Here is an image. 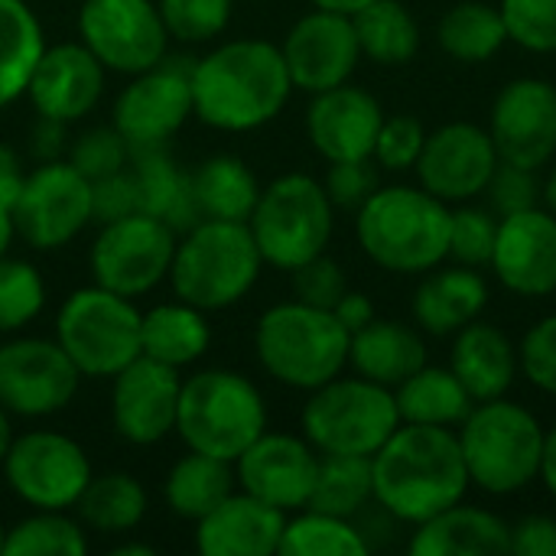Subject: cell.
<instances>
[{
  "instance_id": "44",
  "label": "cell",
  "mask_w": 556,
  "mask_h": 556,
  "mask_svg": "<svg viewBox=\"0 0 556 556\" xmlns=\"http://www.w3.org/2000/svg\"><path fill=\"white\" fill-rule=\"evenodd\" d=\"M498 215L485 205H453V222H450V261L466 264V267H489L495 238H498Z\"/></svg>"
},
{
  "instance_id": "31",
  "label": "cell",
  "mask_w": 556,
  "mask_h": 556,
  "mask_svg": "<svg viewBox=\"0 0 556 556\" xmlns=\"http://www.w3.org/2000/svg\"><path fill=\"white\" fill-rule=\"evenodd\" d=\"M212 345V326L208 313L173 300L160 303L147 313H140V355L169 365L176 371L195 365Z\"/></svg>"
},
{
  "instance_id": "39",
  "label": "cell",
  "mask_w": 556,
  "mask_h": 556,
  "mask_svg": "<svg viewBox=\"0 0 556 556\" xmlns=\"http://www.w3.org/2000/svg\"><path fill=\"white\" fill-rule=\"evenodd\" d=\"M371 551L365 531L352 518L300 508L287 515L280 538V556H365Z\"/></svg>"
},
{
  "instance_id": "49",
  "label": "cell",
  "mask_w": 556,
  "mask_h": 556,
  "mask_svg": "<svg viewBox=\"0 0 556 556\" xmlns=\"http://www.w3.org/2000/svg\"><path fill=\"white\" fill-rule=\"evenodd\" d=\"M485 195H489V208L498 218L515 215V212H528V208L541 205L544 176H541V169H525V166H515V163H498Z\"/></svg>"
},
{
  "instance_id": "1",
  "label": "cell",
  "mask_w": 556,
  "mask_h": 556,
  "mask_svg": "<svg viewBox=\"0 0 556 556\" xmlns=\"http://www.w3.org/2000/svg\"><path fill=\"white\" fill-rule=\"evenodd\" d=\"M192 117L225 134L270 124L290 101L293 78L270 39L244 36L208 49L192 62Z\"/></svg>"
},
{
  "instance_id": "56",
  "label": "cell",
  "mask_w": 556,
  "mask_h": 556,
  "mask_svg": "<svg viewBox=\"0 0 556 556\" xmlns=\"http://www.w3.org/2000/svg\"><path fill=\"white\" fill-rule=\"evenodd\" d=\"M26 179V169H23V160L20 153L10 147V143H0V202L10 208L13 199L20 195V186Z\"/></svg>"
},
{
  "instance_id": "37",
  "label": "cell",
  "mask_w": 556,
  "mask_h": 556,
  "mask_svg": "<svg viewBox=\"0 0 556 556\" xmlns=\"http://www.w3.org/2000/svg\"><path fill=\"white\" fill-rule=\"evenodd\" d=\"M42 49L46 36L33 7L26 0H0V108L26 94Z\"/></svg>"
},
{
  "instance_id": "5",
  "label": "cell",
  "mask_w": 556,
  "mask_h": 556,
  "mask_svg": "<svg viewBox=\"0 0 556 556\" xmlns=\"http://www.w3.org/2000/svg\"><path fill=\"white\" fill-rule=\"evenodd\" d=\"M349 329L332 309L300 300L274 303L261 313L254 329V352L261 368L283 388L316 391L349 368Z\"/></svg>"
},
{
  "instance_id": "17",
  "label": "cell",
  "mask_w": 556,
  "mask_h": 556,
  "mask_svg": "<svg viewBox=\"0 0 556 556\" xmlns=\"http://www.w3.org/2000/svg\"><path fill=\"white\" fill-rule=\"evenodd\" d=\"M502 156L489 127L476 121H450L437 130H427L424 153L414 166L417 186L446 205L476 202L485 195Z\"/></svg>"
},
{
  "instance_id": "28",
  "label": "cell",
  "mask_w": 556,
  "mask_h": 556,
  "mask_svg": "<svg viewBox=\"0 0 556 556\" xmlns=\"http://www.w3.org/2000/svg\"><path fill=\"white\" fill-rule=\"evenodd\" d=\"M407 551L414 556H505L511 554V525L482 505L456 502L414 528Z\"/></svg>"
},
{
  "instance_id": "6",
  "label": "cell",
  "mask_w": 556,
  "mask_h": 556,
  "mask_svg": "<svg viewBox=\"0 0 556 556\" xmlns=\"http://www.w3.org/2000/svg\"><path fill=\"white\" fill-rule=\"evenodd\" d=\"M264 257L248 222L202 218L176 241L169 283L176 300L205 313L241 303L261 280Z\"/></svg>"
},
{
  "instance_id": "7",
  "label": "cell",
  "mask_w": 556,
  "mask_h": 556,
  "mask_svg": "<svg viewBox=\"0 0 556 556\" xmlns=\"http://www.w3.org/2000/svg\"><path fill=\"white\" fill-rule=\"evenodd\" d=\"M267 430L261 388L231 368H202L182 378L176 437L186 450L235 463Z\"/></svg>"
},
{
  "instance_id": "32",
  "label": "cell",
  "mask_w": 556,
  "mask_h": 556,
  "mask_svg": "<svg viewBox=\"0 0 556 556\" xmlns=\"http://www.w3.org/2000/svg\"><path fill=\"white\" fill-rule=\"evenodd\" d=\"M189 189L199 215L222 218V222H248L261 195V182L254 169L235 153H218L202 160L189 173Z\"/></svg>"
},
{
  "instance_id": "21",
  "label": "cell",
  "mask_w": 556,
  "mask_h": 556,
  "mask_svg": "<svg viewBox=\"0 0 556 556\" xmlns=\"http://www.w3.org/2000/svg\"><path fill=\"white\" fill-rule=\"evenodd\" d=\"M319 472V453L300 433H270L264 430L238 459L235 479L238 489L293 515L309 505Z\"/></svg>"
},
{
  "instance_id": "15",
  "label": "cell",
  "mask_w": 556,
  "mask_h": 556,
  "mask_svg": "<svg viewBox=\"0 0 556 556\" xmlns=\"http://www.w3.org/2000/svg\"><path fill=\"white\" fill-rule=\"evenodd\" d=\"M192 62L179 65V59H163L147 72L130 75L127 88L114 98L111 124L134 150L166 147L186 121L192 117Z\"/></svg>"
},
{
  "instance_id": "38",
  "label": "cell",
  "mask_w": 556,
  "mask_h": 556,
  "mask_svg": "<svg viewBox=\"0 0 556 556\" xmlns=\"http://www.w3.org/2000/svg\"><path fill=\"white\" fill-rule=\"evenodd\" d=\"M147 489L130 472H104L91 476L81 498L75 502V515L85 528L98 534H130L147 515Z\"/></svg>"
},
{
  "instance_id": "48",
  "label": "cell",
  "mask_w": 556,
  "mask_h": 556,
  "mask_svg": "<svg viewBox=\"0 0 556 556\" xmlns=\"http://www.w3.org/2000/svg\"><path fill=\"white\" fill-rule=\"evenodd\" d=\"M521 375L541 394L556 397V313L538 319L518 342Z\"/></svg>"
},
{
  "instance_id": "45",
  "label": "cell",
  "mask_w": 556,
  "mask_h": 556,
  "mask_svg": "<svg viewBox=\"0 0 556 556\" xmlns=\"http://www.w3.org/2000/svg\"><path fill=\"white\" fill-rule=\"evenodd\" d=\"M508 42L534 55L556 52V0H502Z\"/></svg>"
},
{
  "instance_id": "60",
  "label": "cell",
  "mask_w": 556,
  "mask_h": 556,
  "mask_svg": "<svg viewBox=\"0 0 556 556\" xmlns=\"http://www.w3.org/2000/svg\"><path fill=\"white\" fill-rule=\"evenodd\" d=\"M541 205L551 208L556 215V160L547 166V176H544V195H541Z\"/></svg>"
},
{
  "instance_id": "46",
  "label": "cell",
  "mask_w": 556,
  "mask_h": 556,
  "mask_svg": "<svg viewBox=\"0 0 556 556\" xmlns=\"http://www.w3.org/2000/svg\"><path fill=\"white\" fill-rule=\"evenodd\" d=\"M88 182L94 179H104V176H114L121 169H127L130 163V147L127 140L117 134L114 124L108 127H91L85 134H78L72 143H68V156H65Z\"/></svg>"
},
{
  "instance_id": "57",
  "label": "cell",
  "mask_w": 556,
  "mask_h": 556,
  "mask_svg": "<svg viewBox=\"0 0 556 556\" xmlns=\"http://www.w3.org/2000/svg\"><path fill=\"white\" fill-rule=\"evenodd\" d=\"M541 482L556 502V424L547 427V443H544V463H541Z\"/></svg>"
},
{
  "instance_id": "33",
  "label": "cell",
  "mask_w": 556,
  "mask_h": 556,
  "mask_svg": "<svg viewBox=\"0 0 556 556\" xmlns=\"http://www.w3.org/2000/svg\"><path fill=\"white\" fill-rule=\"evenodd\" d=\"M394 401H397L401 424L450 427V430H456L466 420V414L476 407V401L453 375V368L430 365V362L394 388Z\"/></svg>"
},
{
  "instance_id": "24",
  "label": "cell",
  "mask_w": 556,
  "mask_h": 556,
  "mask_svg": "<svg viewBox=\"0 0 556 556\" xmlns=\"http://www.w3.org/2000/svg\"><path fill=\"white\" fill-rule=\"evenodd\" d=\"M381 124L384 108L368 88L345 81L309 94L306 137L326 163L371 156Z\"/></svg>"
},
{
  "instance_id": "22",
  "label": "cell",
  "mask_w": 556,
  "mask_h": 556,
  "mask_svg": "<svg viewBox=\"0 0 556 556\" xmlns=\"http://www.w3.org/2000/svg\"><path fill=\"white\" fill-rule=\"evenodd\" d=\"M495 280L521 296L544 300L556 293V215L544 205L505 215L498 222L495 251L489 261Z\"/></svg>"
},
{
  "instance_id": "2",
  "label": "cell",
  "mask_w": 556,
  "mask_h": 556,
  "mask_svg": "<svg viewBox=\"0 0 556 556\" xmlns=\"http://www.w3.org/2000/svg\"><path fill=\"white\" fill-rule=\"evenodd\" d=\"M375 505L397 525H424L469 495L459 437L450 427L401 424L371 456Z\"/></svg>"
},
{
  "instance_id": "8",
  "label": "cell",
  "mask_w": 556,
  "mask_h": 556,
  "mask_svg": "<svg viewBox=\"0 0 556 556\" xmlns=\"http://www.w3.org/2000/svg\"><path fill=\"white\" fill-rule=\"evenodd\" d=\"M248 228L264 264L290 274L329 251L336 231V205L323 179L309 173H283L261 186Z\"/></svg>"
},
{
  "instance_id": "40",
  "label": "cell",
  "mask_w": 556,
  "mask_h": 556,
  "mask_svg": "<svg viewBox=\"0 0 556 556\" xmlns=\"http://www.w3.org/2000/svg\"><path fill=\"white\" fill-rule=\"evenodd\" d=\"M368 505H375V482H371V459L368 456H319L316 485L306 508L358 518Z\"/></svg>"
},
{
  "instance_id": "13",
  "label": "cell",
  "mask_w": 556,
  "mask_h": 556,
  "mask_svg": "<svg viewBox=\"0 0 556 556\" xmlns=\"http://www.w3.org/2000/svg\"><path fill=\"white\" fill-rule=\"evenodd\" d=\"M16 238L36 251H59L91 225V182L62 156L33 166L10 205Z\"/></svg>"
},
{
  "instance_id": "61",
  "label": "cell",
  "mask_w": 556,
  "mask_h": 556,
  "mask_svg": "<svg viewBox=\"0 0 556 556\" xmlns=\"http://www.w3.org/2000/svg\"><path fill=\"white\" fill-rule=\"evenodd\" d=\"M13 443V427H10V414L0 407V469H3V459H7V450Z\"/></svg>"
},
{
  "instance_id": "9",
  "label": "cell",
  "mask_w": 556,
  "mask_h": 556,
  "mask_svg": "<svg viewBox=\"0 0 556 556\" xmlns=\"http://www.w3.org/2000/svg\"><path fill=\"white\" fill-rule=\"evenodd\" d=\"M401 427L394 391L362 375H339L309 391L300 430L319 456H375Z\"/></svg>"
},
{
  "instance_id": "30",
  "label": "cell",
  "mask_w": 556,
  "mask_h": 556,
  "mask_svg": "<svg viewBox=\"0 0 556 556\" xmlns=\"http://www.w3.org/2000/svg\"><path fill=\"white\" fill-rule=\"evenodd\" d=\"M127 176L134 186L137 212L163 218L166 225H173L176 235L189 231L192 225L202 222V215L192 202L189 173L163 147L134 150L130 163H127Z\"/></svg>"
},
{
  "instance_id": "19",
  "label": "cell",
  "mask_w": 556,
  "mask_h": 556,
  "mask_svg": "<svg viewBox=\"0 0 556 556\" xmlns=\"http://www.w3.org/2000/svg\"><path fill=\"white\" fill-rule=\"evenodd\" d=\"M280 52L293 78V88L306 94L352 81L362 62V46H358L352 16L336 13V10H319V7L303 13L287 29Z\"/></svg>"
},
{
  "instance_id": "53",
  "label": "cell",
  "mask_w": 556,
  "mask_h": 556,
  "mask_svg": "<svg viewBox=\"0 0 556 556\" xmlns=\"http://www.w3.org/2000/svg\"><path fill=\"white\" fill-rule=\"evenodd\" d=\"M511 554L515 556H556V518L528 515L511 525Z\"/></svg>"
},
{
  "instance_id": "23",
  "label": "cell",
  "mask_w": 556,
  "mask_h": 556,
  "mask_svg": "<svg viewBox=\"0 0 556 556\" xmlns=\"http://www.w3.org/2000/svg\"><path fill=\"white\" fill-rule=\"evenodd\" d=\"M104 78L108 68L91 55L81 39L55 42L42 49L29 75L26 94L39 117L75 124L98 108L104 94Z\"/></svg>"
},
{
  "instance_id": "47",
  "label": "cell",
  "mask_w": 556,
  "mask_h": 556,
  "mask_svg": "<svg viewBox=\"0 0 556 556\" xmlns=\"http://www.w3.org/2000/svg\"><path fill=\"white\" fill-rule=\"evenodd\" d=\"M424 143L427 127L417 114H384L371 160L381 166V173H407L417 166Z\"/></svg>"
},
{
  "instance_id": "50",
  "label": "cell",
  "mask_w": 556,
  "mask_h": 556,
  "mask_svg": "<svg viewBox=\"0 0 556 556\" xmlns=\"http://www.w3.org/2000/svg\"><path fill=\"white\" fill-rule=\"evenodd\" d=\"M336 212L345 208V212H358L381 186V166L365 156V160H339V163H329V173L323 179Z\"/></svg>"
},
{
  "instance_id": "36",
  "label": "cell",
  "mask_w": 556,
  "mask_h": 556,
  "mask_svg": "<svg viewBox=\"0 0 556 556\" xmlns=\"http://www.w3.org/2000/svg\"><path fill=\"white\" fill-rule=\"evenodd\" d=\"M437 42L450 59L463 65H479V62L495 59L508 46V29L495 3L463 0V3H453L440 16Z\"/></svg>"
},
{
  "instance_id": "59",
  "label": "cell",
  "mask_w": 556,
  "mask_h": 556,
  "mask_svg": "<svg viewBox=\"0 0 556 556\" xmlns=\"http://www.w3.org/2000/svg\"><path fill=\"white\" fill-rule=\"evenodd\" d=\"M313 7H319V10H336V13H358L365 3H371V0H309Z\"/></svg>"
},
{
  "instance_id": "16",
  "label": "cell",
  "mask_w": 556,
  "mask_h": 556,
  "mask_svg": "<svg viewBox=\"0 0 556 556\" xmlns=\"http://www.w3.org/2000/svg\"><path fill=\"white\" fill-rule=\"evenodd\" d=\"M81 371L55 339H13L0 345V407L10 417L42 420L78 394Z\"/></svg>"
},
{
  "instance_id": "29",
  "label": "cell",
  "mask_w": 556,
  "mask_h": 556,
  "mask_svg": "<svg viewBox=\"0 0 556 556\" xmlns=\"http://www.w3.org/2000/svg\"><path fill=\"white\" fill-rule=\"evenodd\" d=\"M427 362H430V355H427L424 332L401 319L375 316L365 329L352 332L349 368L368 381L391 388V391L401 381H407L417 368H424Z\"/></svg>"
},
{
  "instance_id": "43",
  "label": "cell",
  "mask_w": 556,
  "mask_h": 556,
  "mask_svg": "<svg viewBox=\"0 0 556 556\" xmlns=\"http://www.w3.org/2000/svg\"><path fill=\"white\" fill-rule=\"evenodd\" d=\"M156 7L169 39L182 46H202L228 29L235 0H160Z\"/></svg>"
},
{
  "instance_id": "63",
  "label": "cell",
  "mask_w": 556,
  "mask_h": 556,
  "mask_svg": "<svg viewBox=\"0 0 556 556\" xmlns=\"http://www.w3.org/2000/svg\"><path fill=\"white\" fill-rule=\"evenodd\" d=\"M3 541H7V528H3V521H0V554H3Z\"/></svg>"
},
{
  "instance_id": "10",
  "label": "cell",
  "mask_w": 556,
  "mask_h": 556,
  "mask_svg": "<svg viewBox=\"0 0 556 556\" xmlns=\"http://www.w3.org/2000/svg\"><path fill=\"white\" fill-rule=\"evenodd\" d=\"M55 342L81 378H114L140 358V309L98 283L72 290L55 313Z\"/></svg>"
},
{
  "instance_id": "62",
  "label": "cell",
  "mask_w": 556,
  "mask_h": 556,
  "mask_svg": "<svg viewBox=\"0 0 556 556\" xmlns=\"http://www.w3.org/2000/svg\"><path fill=\"white\" fill-rule=\"evenodd\" d=\"M114 554H117V556H134V554L153 556V554H156V551H153V547H140V544H124V547H117Z\"/></svg>"
},
{
  "instance_id": "3",
  "label": "cell",
  "mask_w": 556,
  "mask_h": 556,
  "mask_svg": "<svg viewBox=\"0 0 556 556\" xmlns=\"http://www.w3.org/2000/svg\"><path fill=\"white\" fill-rule=\"evenodd\" d=\"M453 205L430 195L424 186H378L355 212V241L362 254L401 277H424L450 261Z\"/></svg>"
},
{
  "instance_id": "52",
  "label": "cell",
  "mask_w": 556,
  "mask_h": 556,
  "mask_svg": "<svg viewBox=\"0 0 556 556\" xmlns=\"http://www.w3.org/2000/svg\"><path fill=\"white\" fill-rule=\"evenodd\" d=\"M130 212H137V199H134L127 169L91 182V222L104 225V222L124 218Z\"/></svg>"
},
{
  "instance_id": "11",
  "label": "cell",
  "mask_w": 556,
  "mask_h": 556,
  "mask_svg": "<svg viewBox=\"0 0 556 556\" xmlns=\"http://www.w3.org/2000/svg\"><path fill=\"white\" fill-rule=\"evenodd\" d=\"M176 241L173 225L147 212L104 222L88 254L91 280L127 300L143 296L169 280Z\"/></svg>"
},
{
  "instance_id": "58",
  "label": "cell",
  "mask_w": 556,
  "mask_h": 556,
  "mask_svg": "<svg viewBox=\"0 0 556 556\" xmlns=\"http://www.w3.org/2000/svg\"><path fill=\"white\" fill-rule=\"evenodd\" d=\"M13 238H16V228H13V215H10V208L0 202V257L10 251V244H13Z\"/></svg>"
},
{
  "instance_id": "27",
  "label": "cell",
  "mask_w": 556,
  "mask_h": 556,
  "mask_svg": "<svg viewBox=\"0 0 556 556\" xmlns=\"http://www.w3.org/2000/svg\"><path fill=\"white\" fill-rule=\"evenodd\" d=\"M450 368L469 391V397L495 401L505 397L515 381L521 378L518 362V342L495 323H485L482 316L469 326H463L456 336H450Z\"/></svg>"
},
{
  "instance_id": "12",
  "label": "cell",
  "mask_w": 556,
  "mask_h": 556,
  "mask_svg": "<svg viewBox=\"0 0 556 556\" xmlns=\"http://www.w3.org/2000/svg\"><path fill=\"white\" fill-rule=\"evenodd\" d=\"M0 472L10 492L33 511H72L94 476L85 446L59 430L13 437Z\"/></svg>"
},
{
  "instance_id": "25",
  "label": "cell",
  "mask_w": 556,
  "mask_h": 556,
  "mask_svg": "<svg viewBox=\"0 0 556 556\" xmlns=\"http://www.w3.org/2000/svg\"><path fill=\"white\" fill-rule=\"evenodd\" d=\"M287 515L241 489L195 521V551L202 556H274Z\"/></svg>"
},
{
  "instance_id": "55",
  "label": "cell",
  "mask_w": 556,
  "mask_h": 556,
  "mask_svg": "<svg viewBox=\"0 0 556 556\" xmlns=\"http://www.w3.org/2000/svg\"><path fill=\"white\" fill-rule=\"evenodd\" d=\"M65 127L62 121H49V117H39L36 130H33V156L39 163L46 160H62V153L68 150L65 143Z\"/></svg>"
},
{
  "instance_id": "18",
  "label": "cell",
  "mask_w": 556,
  "mask_h": 556,
  "mask_svg": "<svg viewBox=\"0 0 556 556\" xmlns=\"http://www.w3.org/2000/svg\"><path fill=\"white\" fill-rule=\"evenodd\" d=\"M485 127L502 163L547 169L556 160V85L538 75L505 81Z\"/></svg>"
},
{
  "instance_id": "34",
  "label": "cell",
  "mask_w": 556,
  "mask_h": 556,
  "mask_svg": "<svg viewBox=\"0 0 556 556\" xmlns=\"http://www.w3.org/2000/svg\"><path fill=\"white\" fill-rule=\"evenodd\" d=\"M235 489H238L235 463L189 450L186 456H179L173 463V469L163 482V498L176 518L195 525L215 505H222Z\"/></svg>"
},
{
  "instance_id": "54",
  "label": "cell",
  "mask_w": 556,
  "mask_h": 556,
  "mask_svg": "<svg viewBox=\"0 0 556 556\" xmlns=\"http://www.w3.org/2000/svg\"><path fill=\"white\" fill-rule=\"evenodd\" d=\"M332 313H336V319L349 329V336H352V332H358V329H365V326L378 316V309H375L371 296H368V293H362V290H352V287L342 293V300L332 306Z\"/></svg>"
},
{
  "instance_id": "20",
  "label": "cell",
  "mask_w": 556,
  "mask_h": 556,
  "mask_svg": "<svg viewBox=\"0 0 556 556\" xmlns=\"http://www.w3.org/2000/svg\"><path fill=\"white\" fill-rule=\"evenodd\" d=\"M182 371L147 355L111 378V424L130 446H156L176 433Z\"/></svg>"
},
{
  "instance_id": "41",
  "label": "cell",
  "mask_w": 556,
  "mask_h": 556,
  "mask_svg": "<svg viewBox=\"0 0 556 556\" xmlns=\"http://www.w3.org/2000/svg\"><path fill=\"white\" fill-rule=\"evenodd\" d=\"M85 525L68 511H33L7 528L3 556H85Z\"/></svg>"
},
{
  "instance_id": "26",
  "label": "cell",
  "mask_w": 556,
  "mask_h": 556,
  "mask_svg": "<svg viewBox=\"0 0 556 556\" xmlns=\"http://www.w3.org/2000/svg\"><path fill=\"white\" fill-rule=\"evenodd\" d=\"M492 300V287L479 267L443 261L440 267L427 270L414 290V323L424 336L450 339L463 326L476 323Z\"/></svg>"
},
{
  "instance_id": "14",
  "label": "cell",
  "mask_w": 556,
  "mask_h": 556,
  "mask_svg": "<svg viewBox=\"0 0 556 556\" xmlns=\"http://www.w3.org/2000/svg\"><path fill=\"white\" fill-rule=\"evenodd\" d=\"M78 39L91 55L121 75H137L166 59L169 33L153 0H85Z\"/></svg>"
},
{
  "instance_id": "35",
  "label": "cell",
  "mask_w": 556,
  "mask_h": 556,
  "mask_svg": "<svg viewBox=\"0 0 556 556\" xmlns=\"http://www.w3.org/2000/svg\"><path fill=\"white\" fill-rule=\"evenodd\" d=\"M352 23L362 59L375 65L397 68L414 62V55L420 52V23L401 0H371L358 13H352Z\"/></svg>"
},
{
  "instance_id": "51",
  "label": "cell",
  "mask_w": 556,
  "mask_h": 556,
  "mask_svg": "<svg viewBox=\"0 0 556 556\" xmlns=\"http://www.w3.org/2000/svg\"><path fill=\"white\" fill-rule=\"evenodd\" d=\"M293 280V300L319 306V309H332L342 293L349 290V277L345 267L339 261H332L329 254H319L306 264H300L296 270H290Z\"/></svg>"
},
{
  "instance_id": "4",
  "label": "cell",
  "mask_w": 556,
  "mask_h": 556,
  "mask_svg": "<svg viewBox=\"0 0 556 556\" xmlns=\"http://www.w3.org/2000/svg\"><path fill=\"white\" fill-rule=\"evenodd\" d=\"M469 485L492 498H508L541 482L547 427L541 417L505 397L479 401L456 427Z\"/></svg>"
},
{
  "instance_id": "42",
  "label": "cell",
  "mask_w": 556,
  "mask_h": 556,
  "mask_svg": "<svg viewBox=\"0 0 556 556\" xmlns=\"http://www.w3.org/2000/svg\"><path fill=\"white\" fill-rule=\"evenodd\" d=\"M46 306V280L42 274L20 257H0V336L20 332L29 326Z\"/></svg>"
}]
</instances>
